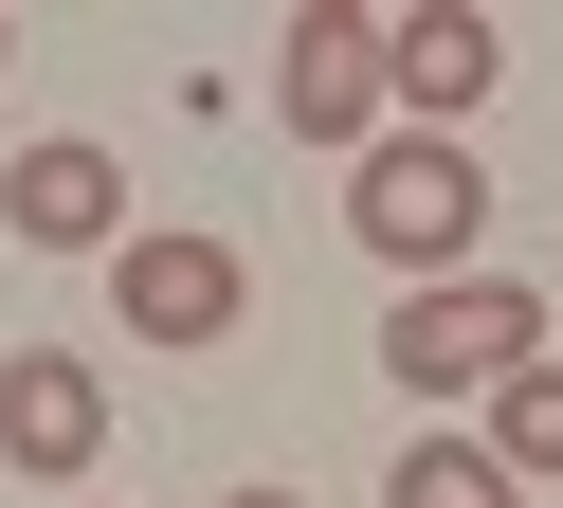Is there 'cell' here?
Instances as JSON below:
<instances>
[{"instance_id":"6da1fadb","label":"cell","mask_w":563,"mask_h":508,"mask_svg":"<svg viewBox=\"0 0 563 508\" xmlns=\"http://www.w3.org/2000/svg\"><path fill=\"white\" fill-rule=\"evenodd\" d=\"M345 236H364L400 290L473 273V236H490V164H473L454 128H382L364 164H345Z\"/></svg>"},{"instance_id":"7a4b0ae2","label":"cell","mask_w":563,"mask_h":508,"mask_svg":"<svg viewBox=\"0 0 563 508\" xmlns=\"http://www.w3.org/2000/svg\"><path fill=\"white\" fill-rule=\"evenodd\" d=\"M509 363H545V290H509V273H437L382 309V382H418V399H490Z\"/></svg>"},{"instance_id":"3957f363","label":"cell","mask_w":563,"mask_h":508,"mask_svg":"<svg viewBox=\"0 0 563 508\" xmlns=\"http://www.w3.org/2000/svg\"><path fill=\"white\" fill-rule=\"evenodd\" d=\"M236 309H255V254H236V236H164V218H146V236L110 254V327H128V345H219Z\"/></svg>"},{"instance_id":"277c9868","label":"cell","mask_w":563,"mask_h":508,"mask_svg":"<svg viewBox=\"0 0 563 508\" xmlns=\"http://www.w3.org/2000/svg\"><path fill=\"white\" fill-rule=\"evenodd\" d=\"M0 236L19 254H128V164L110 145H19V164H0Z\"/></svg>"},{"instance_id":"5b68a950","label":"cell","mask_w":563,"mask_h":508,"mask_svg":"<svg viewBox=\"0 0 563 508\" xmlns=\"http://www.w3.org/2000/svg\"><path fill=\"white\" fill-rule=\"evenodd\" d=\"M91 454H110V382H91L74 345H19V363H0V472H37V490H74Z\"/></svg>"},{"instance_id":"8992f818","label":"cell","mask_w":563,"mask_h":508,"mask_svg":"<svg viewBox=\"0 0 563 508\" xmlns=\"http://www.w3.org/2000/svg\"><path fill=\"white\" fill-rule=\"evenodd\" d=\"M273 109H291L309 145H345V164H364V145H382V19H291Z\"/></svg>"},{"instance_id":"52a82bcc","label":"cell","mask_w":563,"mask_h":508,"mask_svg":"<svg viewBox=\"0 0 563 508\" xmlns=\"http://www.w3.org/2000/svg\"><path fill=\"white\" fill-rule=\"evenodd\" d=\"M490 73H509V36H490L473 0H418V19H382V91H400L418 128H454V109H490Z\"/></svg>"},{"instance_id":"ba28073f","label":"cell","mask_w":563,"mask_h":508,"mask_svg":"<svg viewBox=\"0 0 563 508\" xmlns=\"http://www.w3.org/2000/svg\"><path fill=\"white\" fill-rule=\"evenodd\" d=\"M490 472H509V490H563V363H509V382H490V435H473Z\"/></svg>"},{"instance_id":"9c48e42d","label":"cell","mask_w":563,"mask_h":508,"mask_svg":"<svg viewBox=\"0 0 563 508\" xmlns=\"http://www.w3.org/2000/svg\"><path fill=\"white\" fill-rule=\"evenodd\" d=\"M382 508H527L509 472L473 454V435H400V472H382Z\"/></svg>"},{"instance_id":"30bf717a","label":"cell","mask_w":563,"mask_h":508,"mask_svg":"<svg viewBox=\"0 0 563 508\" xmlns=\"http://www.w3.org/2000/svg\"><path fill=\"white\" fill-rule=\"evenodd\" d=\"M236 508H309V490H236Z\"/></svg>"},{"instance_id":"8fae6325","label":"cell","mask_w":563,"mask_h":508,"mask_svg":"<svg viewBox=\"0 0 563 508\" xmlns=\"http://www.w3.org/2000/svg\"><path fill=\"white\" fill-rule=\"evenodd\" d=\"M0 73H19V19H0Z\"/></svg>"}]
</instances>
